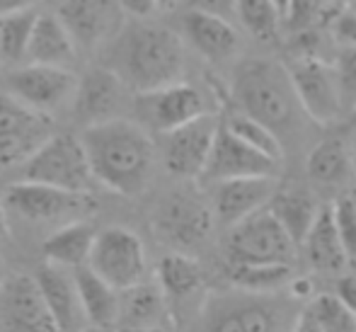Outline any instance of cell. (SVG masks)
Returning <instances> with one entry per match:
<instances>
[{
	"mask_svg": "<svg viewBox=\"0 0 356 332\" xmlns=\"http://www.w3.org/2000/svg\"><path fill=\"white\" fill-rule=\"evenodd\" d=\"M136 109L145 124L163 134L207 114L209 104L194 85L177 80L148 93H136Z\"/></svg>",
	"mask_w": 356,
	"mask_h": 332,
	"instance_id": "cell-13",
	"label": "cell"
},
{
	"mask_svg": "<svg viewBox=\"0 0 356 332\" xmlns=\"http://www.w3.org/2000/svg\"><path fill=\"white\" fill-rule=\"evenodd\" d=\"M308 177L325 187H339L352 180V153L342 139H325L310 150Z\"/></svg>",
	"mask_w": 356,
	"mask_h": 332,
	"instance_id": "cell-27",
	"label": "cell"
},
{
	"mask_svg": "<svg viewBox=\"0 0 356 332\" xmlns=\"http://www.w3.org/2000/svg\"><path fill=\"white\" fill-rule=\"evenodd\" d=\"M119 8L127 15H134V17H148L158 10V3L155 0H117Z\"/></svg>",
	"mask_w": 356,
	"mask_h": 332,
	"instance_id": "cell-40",
	"label": "cell"
},
{
	"mask_svg": "<svg viewBox=\"0 0 356 332\" xmlns=\"http://www.w3.org/2000/svg\"><path fill=\"white\" fill-rule=\"evenodd\" d=\"M300 245L305 248L310 264L320 271H342L349 262L337 226H334L332 209H318V216Z\"/></svg>",
	"mask_w": 356,
	"mask_h": 332,
	"instance_id": "cell-23",
	"label": "cell"
},
{
	"mask_svg": "<svg viewBox=\"0 0 356 332\" xmlns=\"http://www.w3.org/2000/svg\"><path fill=\"white\" fill-rule=\"evenodd\" d=\"M49 136V114L0 95V170L24 163Z\"/></svg>",
	"mask_w": 356,
	"mask_h": 332,
	"instance_id": "cell-10",
	"label": "cell"
},
{
	"mask_svg": "<svg viewBox=\"0 0 356 332\" xmlns=\"http://www.w3.org/2000/svg\"><path fill=\"white\" fill-rule=\"evenodd\" d=\"M3 230H5V226H3V221H0V233H3Z\"/></svg>",
	"mask_w": 356,
	"mask_h": 332,
	"instance_id": "cell-47",
	"label": "cell"
},
{
	"mask_svg": "<svg viewBox=\"0 0 356 332\" xmlns=\"http://www.w3.org/2000/svg\"><path fill=\"white\" fill-rule=\"evenodd\" d=\"M24 180L54 184L68 192L88 194L95 184L88 155L73 134H51L27 160H24Z\"/></svg>",
	"mask_w": 356,
	"mask_h": 332,
	"instance_id": "cell-4",
	"label": "cell"
},
{
	"mask_svg": "<svg viewBox=\"0 0 356 332\" xmlns=\"http://www.w3.org/2000/svg\"><path fill=\"white\" fill-rule=\"evenodd\" d=\"M277 315L262 306H245L235 308L230 313L220 315L218 323H213V330L220 332H272L277 330Z\"/></svg>",
	"mask_w": 356,
	"mask_h": 332,
	"instance_id": "cell-34",
	"label": "cell"
},
{
	"mask_svg": "<svg viewBox=\"0 0 356 332\" xmlns=\"http://www.w3.org/2000/svg\"><path fill=\"white\" fill-rule=\"evenodd\" d=\"M286 276H289V264L286 262H233V269H230L233 284L250 291L274 289Z\"/></svg>",
	"mask_w": 356,
	"mask_h": 332,
	"instance_id": "cell-33",
	"label": "cell"
},
{
	"mask_svg": "<svg viewBox=\"0 0 356 332\" xmlns=\"http://www.w3.org/2000/svg\"><path fill=\"white\" fill-rule=\"evenodd\" d=\"M216 132H218V122L209 112L192 119V122L179 124V127L170 129V132H163L165 168L175 177H199L204 165H207L209 153H211Z\"/></svg>",
	"mask_w": 356,
	"mask_h": 332,
	"instance_id": "cell-11",
	"label": "cell"
},
{
	"mask_svg": "<svg viewBox=\"0 0 356 332\" xmlns=\"http://www.w3.org/2000/svg\"><path fill=\"white\" fill-rule=\"evenodd\" d=\"M274 192H277L274 175H248V177L220 180L213 194L216 216L223 226H233L243 221L245 216L267 206Z\"/></svg>",
	"mask_w": 356,
	"mask_h": 332,
	"instance_id": "cell-17",
	"label": "cell"
},
{
	"mask_svg": "<svg viewBox=\"0 0 356 332\" xmlns=\"http://www.w3.org/2000/svg\"><path fill=\"white\" fill-rule=\"evenodd\" d=\"M274 5H277V10L282 13V17L286 15V8H289V0H272Z\"/></svg>",
	"mask_w": 356,
	"mask_h": 332,
	"instance_id": "cell-43",
	"label": "cell"
},
{
	"mask_svg": "<svg viewBox=\"0 0 356 332\" xmlns=\"http://www.w3.org/2000/svg\"><path fill=\"white\" fill-rule=\"evenodd\" d=\"M124 88L127 85L109 66H97L88 70L83 75V80H78V88H75V112L88 124L117 117V109L124 100Z\"/></svg>",
	"mask_w": 356,
	"mask_h": 332,
	"instance_id": "cell-19",
	"label": "cell"
},
{
	"mask_svg": "<svg viewBox=\"0 0 356 332\" xmlns=\"http://www.w3.org/2000/svg\"><path fill=\"white\" fill-rule=\"evenodd\" d=\"M95 182L122 197H138L153 173L155 145L148 132L129 119L88 124L78 136Z\"/></svg>",
	"mask_w": 356,
	"mask_h": 332,
	"instance_id": "cell-1",
	"label": "cell"
},
{
	"mask_svg": "<svg viewBox=\"0 0 356 332\" xmlns=\"http://www.w3.org/2000/svg\"><path fill=\"white\" fill-rule=\"evenodd\" d=\"M73 279L88 323L102 330L117 328L119 315H122V291L107 284L88 264L73 267Z\"/></svg>",
	"mask_w": 356,
	"mask_h": 332,
	"instance_id": "cell-21",
	"label": "cell"
},
{
	"mask_svg": "<svg viewBox=\"0 0 356 332\" xmlns=\"http://www.w3.org/2000/svg\"><path fill=\"white\" fill-rule=\"evenodd\" d=\"M296 255V243L289 238L277 216L262 206L254 214L230 226V262H286Z\"/></svg>",
	"mask_w": 356,
	"mask_h": 332,
	"instance_id": "cell-5",
	"label": "cell"
},
{
	"mask_svg": "<svg viewBox=\"0 0 356 332\" xmlns=\"http://www.w3.org/2000/svg\"><path fill=\"white\" fill-rule=\"evenodd\" d=\"M339 85V97H342V109L354 112L356 107V44L354 47H344L334 66Z\"/></svg>",
	"mask_w": 356,
	"mask_h": 332,
	"instance_id": "cell-35",
	"label": "cell"
},
{
	"mask_svg": "<svg viewBox=\"0 0 356 332\" xmlns=\"http://www.w3.org/2000/svg\"><path fill=\"white\" fill-rule=\"evenodd\" d=\"M8 95L42 114H51L58 107L73 102L78 78L66 66L29 63L5 75Z\"/></svg>",
	"mask_w": 356,
	"mask_h": 332,
	"instance_id": "cell-9",
	"label": "cell"
},
{
	"mask_svg": "<svg viewBox=\"0 0 356 332\" xmlns=\"http://www.w3.org/2000/svg\"><path fill=\"white\" fill-rule=\"evenodd\" d=\"M168 308H165V294L160 286L153 284H138L129 286L122 291V315H119V325L131 330H150L158 328L160 320L165 318Z\"/></svg>",
	"mask_w": 356,
	"mask_h": 332,
	"instance_id": "cell-25",
	"label": "cell"
},
{
	"mask_svg": "<svg viewBox=\"0 0 356 332\" xmlns=\"http://www.w3.org/2000/svg\"><path fill=\"white\" fill-rule=\"evenodd\" d=\"M352 199H354V204H356V197H352Z\"/></svg>",
	"mask_w": 356,
	"mask_h": 332,
	"instance_id": "cell-50",
	"label": "cell"
},
{
	"mask_svg": "<svg viewBox=\"0 0 356 332\" xmlns=\"http://www.w3.org/2000/svg\"><path fill=\"white\" fill-rule=\"evenodd\" d=\"M42 291L47 308L51 313L56 330H80L88 325V318L83 313V303H80L78 286H75L73 271H68V267L44 262L34 274Z\"/></svg>",
	"mask_w": 356,
	"mask_h": 332,
	"instance_id": "cell-18",
	"label": "cell"
},
{
	"mask_svg": "<svg viewBox=\"0 0 356 332\" xmlns=\"http://www.w3.org/2000/svg\"><path fill=\"white\" fill-rule=\"evenodd\" d=\"M277 173L279 160L252 148L235 134H230L223 124H218L211 153H209L207 165H204L199 177L207 180V182H220V180L248 177V175H274L277 177Z\"/></svg>",
	"mask_w": 356,
	"mask_h": 332,
	"instance_id": "cell-15",
	"label": "cell"
},
{
	"mask_svg": "<svg viewBox=\"0 0 356 332\" xmlns=\"http://www.w3.org/2000/svg\"><path fill=\"white\" fill-rule=\"evenodd\" d=\"M158 3V8H172V5H177L179 0H155Z\"/></svg>",
	"mask_w": 356,
	"mask_h": 332,
	"instance_id": "cell-44",
	"label": "cell"
},
{
	"mask_svg": "<svg viewBox=\"0 0 356 332\" xmlns=\"http://www.w3.org/2000/svg\"><path fill=\"white\" fill-rule=\"evenodd\" d=\"M267 209L277 216V221L284 226V230L296 243V248L303 243L305 233L310 230L315 216H318V204L303 189H277L269 199Z\"/></svg>",
	"mask_w": 356,
	"mask_h": 332,
	"instance_id": "cell-26",
	"label": "cell"
},
{
	"mask_svg": "<svg viewBox=\"0 0 356 332\" xmlns=\"http://www.w3.org/2000/svg\"><path fill=\"white\" fill-rule=\"evenodd\" d=\"M334 34L344 47H354L356 44V13L339 15L334 22Z\"/></svg>",
	"mask_w": 356,
	"mask_h": 332,
	"instance_id": "cell-38",
	"label": "cell"
},
{
	"mask_svg": "<svg viewBox=\"0 0 356 332\" xmlns=\"http://www.w3.org/2000/svg\"><path fill=\"white\" fill-rule=\"evenodd\" d=\"M109 68L136 93L177 83L184 73L182 39L160 24L129 27L117 34Z\"/></svg>",
	"mask_w": 356,
	"mask_h": 332,
	"instance_id": "cell-2",
	"label": "cell"
},
{
	"mask_svg": "<svg viewBox=\"0 0 356 332\" xmlns=\"http://www.w3.org/2000/svg\"><path fill=\"white\" fill-rule=\"evenodd\" d=\"M235 13L252 37L262 42H272L279 34V19L282 13L272 0H233Z\"/></svg>",
	"mask_w": 356,
	"mask_h": 332,
	"instance_id": "cell-32",
	"label": "cell"
},
{
	"mask_svg": "<svg viewBox=\"0 0 356 332\" xmlns=\"http://www.w3.org/2000/svg\"><path fill=\"white\" fill-rule=\"evenodd\" d=\"M56 17L68 29L75 47L95 49L117 37L124 24V10L117 0H61Z\"/></svg>",
	"mask_w": 356,
	"mask_h": 332,
	"instance_id": "cell-14",
	"label": "cell"
},
{
	"mask_svg": "<svg viewBox=\"0 0 356 332\" xmlns=\"http://www.w3.org/2000/svg\"><path fill=\"white\" fill-rule=\"evenodd\" d=\"M5 201L15 214L29 221H61L73 219L92 209L88 194L68 192V189L54 187L44 182H15L5 189Z\"/></svg>",
	"mask_w": 356,
	"mask_h": 332,
	"instance_id": "cell-12",
	"label": "cell"
},
{
	"mask_svg": "<svg viewBox=\"0 0 356 332\" xmlns=\"http://www.w3.org/2000/svg\"><path fill=\"white\" fill-rule=\"evenodd\" d=\"M286 73H289L296 100L313 122L323 127V124H332L342 117L344 109L334 66H327L320 58L303 54L289 63Z\"/></svg>",
	"mask_w": 356,
	"mask_h": 332,
	"instance_id": "cell-8",
	"label": "cell"
},
{
	"mask_svg": "<svg viewBox=\"0 0 356 332\" xmlns=\"http://www.w3.org/2000/svg\"><path fill=\"white\" fill-rule=\"evenodd\" d=\"M34 19H37V13L32 8L0 15V61H22L27 54V42L32 34Z\"/></svg>",
	"mask_w": 356,
	"mask_h": 332,
	"instance_id": "cell-30",
	"label": "cell"
},
{
	"mask_svg": "<svg viewBox=\"0 0 356 332\" xmlns=\"http://www.w3.org/2000/svg\"><path fill=\"white\" fill-rule=\"evenodd\" d=\"M95 235H97V228L90 221L75 219L73 223H66L63 228H58L56 233H51L44 240L42 253L47 258V262L73 269V267L88 264Z\"/></svg>",
	"mask_w": 356,
	"mask_h": 332,
	"instance_id": "cell-24",
	"label": "cell"
},
{
	"mask_svg": "<svg viewBox=\"0 0 356 332\" xmlns=\"http://www.w3.org/2000/svg\"><path fill=\"white\" fill-rule=\"evenodd\" d=\"M192 47L209 61H225L238 49V32L211 10L194 8L182 17Z\"/></svg>",
	"mask_w": 356,
	"mask_h": 332,
	"instance_id": "cell-20",
	"label": "cell"
},
{
	"mask_svg": "<svg viewBox=\"0 0 356 332\" xmlns=\"http://www.w3.org/2000/svg\"><path fill=\"white\" fill-rule=\"evenodd\" d=\"M352 8H354V13H356V0H352Z\"/></svg>",
	"mask_w": 356,
	"mask_h": 332,
	"instance_id": "cell-48",
	"label": "cell"
},
{
	"mask_svg": "<svg viewBox=\"0 0 356 332\" xmlns=\"http://www.w3.org/2000/svg\"><path fill=\"white\" fill-rule=\"evenodd\" d=\"M5 279H8V269H5V264H3V260H0V289H3V284H5Z\"/></svg>",
	"mask_w": 356,
	"mask_h": 332,
	"instance_id": "cell-45",
	"label": "cell"
},
{
	"mask_svg": "<svg viewBox=\"0 0 356 332\" xmlns=\"http://www.w3.org/2000/svg\"><path fill=\"white\" fill-rule=\"evenodd\" d=\"M334 226H337V233L342 238L344 253H347L349 262L356 264V204L352 197L339 199L332 206Z\"/></svg>",
	"mask_w": 356,
	"mask_h": 332,
	"instance_id": "cell-36",
	"label": "cell"
},
{
	"mask_svg": "<svg viewBox=\"0 0 356 332\" xmlns=\"http://www.w3.org/2000/svg\"><path fill=\"white\" fill-rule=\"evenodd\" d=\"M194 3H197L202 10H211V13H218V10H223L225 5H230L233 0H194Z\"/></svg>",
	"mask_w": 356,
	"mask_h": 332,
	"instance_id": "cell-42",
	"label": "cell"
},
{
	"mask_svg": "<svg viewBox=\"0 0 356 332\" xmlns=\"http://www.w3.org/2000/svg\"><path fill=\"white\" fill-rule=\"evenodd\" d=\"M213 216L207 201L192 189H175L158 204L153 214V230L160 243L172 250L197 248L211 233Z\"/></svg>",
	"mask_w": 356,
	"mask_h": 332,
	"instance_id": "cell-6",
	"label": "cell"
},
{
	"mask_svg": "<svg viewBox=\"0 0 356 332\" xmlns=\"http://www.w3.org/2000/svg\"><path fill=\"white\" fill-rule=\"evenodd\" d=\"M334 296L356 315V274H349V276H344V279H339L337 294Z\"/></svg>",
	"mask_w": 356,
	"mask_h": 332,
	"instance_id": "cell-39",
	"label": "cell"
},
{
	"mask_svg": "<svg viewBox=\"0 0 356 332\" xmlns=\"http://www.w3.org/2000/svg\"><path fill=\"white\" fill-rule=\"evenodd\" d=\"M327 8V0H289L286 8V24L296 32L310 29L320 19V15Z\"/></svg>",
	"mask_w": 356,
	"mask_h": 332,
	"instance_id": "cell-37",
	"label": "cell"
},
{
	"mask_svg": "<svg viewBox=\"0 0 356 332\" xmlns=\"http://www.w3.org/2000/svg\"><path fill=\"white\" fill-rule=\"evenodd\" d=\"M352 153L356 158V124H354V132H352Z\"/></svg>",
	"mask_w": 356,
	"mask_h": 332,
	"instance_id": "cell-46",
	"label": "cell"
},
{
	"mask_svg": "<svg viewBox=\"0 0 356 332\" xmlns=\"http://www.w3.org/2000/svg\"><path fill=\"white\" fill-rule=\"evenodd\" d=\"M88 267L119 291L138 284L145 274V250L141 238L122 226L97 230Z\"/></svg>",
	"mask_w": 356,
	"mask_h": 332,
	"instance_id": "cell-7",
	"label": "cell"
},
{
	"mask_svg": "<svg viewBox=\"0 0 356 332\" xmlns=\"http://www.w3.org/2000/svg\"><path fill=\"white\" fill-rule=\"evenodd\" d=\"M32 0H0V15L5 13H15V10H22V8H29Z\"/></svg>",
	"mask_w": 356,
	"mask_h": 332,
	"instance_id": "cell-41",
	"label": "cell"
},
{
	"mask_svg": "<svg viewBox=\"0 0 356 332\" xmlns=\"http://www.w3.org/2000/svg\"><path fill=\"white\" fill-rule=\"evenodd\" d=\"M296 330L303 332H354L356 330V315L337 296L323 294L315 296L303 308L298 318Z\"/></svg>",
	"mask_w": 356,
	"mask_h": 332,
	"instance_id": "cell-28",
	"label": "cell"
},
{
	"mask_svg": "<svg viewBox=\"0 0 356 332\" xmlns=\"http://www.w3.org/2000/svg\"><path fill=\"white\" fill-rule=\"evenodd\" d=\"M0 315L5 328L19 332H58L34 276H8L0 289Z\"/></svg>",
	"mask_w": 356,
	"mask_h": 332,
	"instance_id": "cell-16",
	"label": "cell"
},
{
	"mask_svg": "<svg viewBox=\"0 0 356 332\" xmlns=\"http://www.w3.org/2000/svg\"><path fill=\"white\" fill-rule=\"evenodd\" d=\"M223 127L228 129L230 134L238 136L240 141L250 143L252 148L262 150V153L269 155V158L279 160V163L284 160L282 139H279V136L274 134L269 127H264L262 122H257V119L248 117V114H243V112H235V114H230L228 122H225Z\"/></svg>",
	"mask_w": 356,
	"mask_h": 332,
	"instance_id": "cell-31",
	"label": "cell"
},
{
	"mask_svg": "<svg viewBox=\"0 0 356 332\" xmlns=\"http://www.w3.org/2000/svg\"><path fill=\"white\" fill-rule=\"evenodd\" d=\"M233 95L240 112L262 122L274 134L293 122V88L277 63L248 61L235 70Z\"/></svg>",
	"mask_w": 356,
	"mask_h": 332,
	"instance_id": "cell-3",
	"label": "cell"
},
{
	"mask_svg": "<svg viewBox=\"0 0 356 332\" xmlns=\"http://www.w3.org/2000/svg\"><path fill=\"white\" fill-rule=\"evenodd\" d=\"M75 49L78 47L73 37L56 15L37 13L24 58H29L32 63H47V66H68L75 58Z\"/></svg>",
	"mask_w": 356,
	"mask_h": 332,
	"instance_id": "cell-22",
	"label": "cell"
},
{
	"mask_svg": "<svg viewBox=\"0 0 356 332\" xmlns=\"http://www.w3.org/2000/svg\"><path fill=\"white\" fill-rule=\"evenodd\" d=\"M202 279L204 276L199 264L184 253H179V250L165 255L158 264V281L165 299H189V296H194L202 289Z\"/></svg>",
	"mask_w": 356,
	"mask_h": 332,
	"instance_id": "cell-29",
	"label": "cell"
},
{
	"mask_svg": "<svg viewBox=\"0 0 356 332\" xmlns=\"http://www.w3.org/2000/svg\"><path fill=\"white\" fill-rule=\"evenodd\" d=\"M352 114H354V119H356V107H354V112H352Z\"/></svg>",
	"mask_w": 356,
	"mask_h": 332,
	"instance_id": "cell-49",
	"label": "cell"
}]
</instances>
